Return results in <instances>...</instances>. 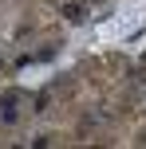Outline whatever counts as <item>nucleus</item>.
I'll return each mask as SVG.
<instances>
[{"label":"nucleus","mask_w":146,"mask_h":149,"mask_svg":"<svg viewBox=\"0 0 146 149\" xmlns=\"http://www.w3.org/2000/svg\"><path fill=\"white\" fill-rule=\"evenodd\" d=\"M63 16H67L71 24H79V20L87 16V8H83V4H67V8H63Z\"/></svg>","instance_id":"obj_2"},{"label":"nucleus","mask_w":146,"mask_h":149,"mask_svg":"<svg viewBox=\"0 0 146 149\" xmlns=\"http://www.w3.org/2000/svg\"><path fill=\"white\" fill-rule=\"evenodd\" d=\"M0 118H4L8 126H12V122H16V90H8V94L0 98Z\"/></svg>","instance_id":"obj_1"}]
</instances>
